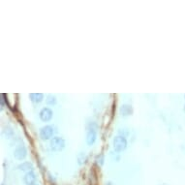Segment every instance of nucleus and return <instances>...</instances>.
Returning <instances> with one entry per match:
<instances>
[{"label":"nucleus","mask_w":185,"mask_h":185,"mask_svg":"<svg viewBox=\"0 0 185 185\" xmlns=\"http://www.w3.org/2000/svg\"><path fill=\"white\" fill-rule=\"evenodd\" d=\"M86 129H87V134H86V142H87L88 145H92L96 141L97 138V129L98 126L94 121L88 122L87 126H86Z\"/></svg>","instance_id":"1"},{"label":"nucleus","mask_w":185,"mask_h":185,"mask_svg":"<svg viewBox=\"0 0 185 185\" xmlns=\"http://www.w3.org/2000/svg\"><path fill=\"white\" fill-rule=\"evenodd\" d=\"M127 147V139L123 136H117L113 139V148L116 152H121Z\"/></svg>","instance_id":"2"},{"label":"nucleus","mask_w":185,"mask_h":185,"mask_svg":"<svg viewBox=\"0 0 185 185\" xmlns=\"http://www.w3.org/2000/svg\"><path fill=\"white\" fill-rule=\"evenodd\" d=\"M65 147V141L60 137H54L51 139V150L58 152L63 150Z\"/></svg>","instance_id":"3"},{"label":"nucleus","mask_w":185,"mask_h":185,"mask_svg":"<svg viewBox=\"0 0 185 185\" xmlns=\"http://www.w3.org/2000/svg\"><path fill=\"white\" fill-rule=\"evenodd\" d=\"M53 134H54V129H53V127L51 125L44 126L43 128H41L40 130V137L42 139H45V141L50 139L53 136Z\"/></svg>","instance_id":"4"},{"label":"nucleus","mask_w":185,"mask_h":185,"mask_svg":"<svg viewBox=\"0 0 185 185\" xmlns=\"http://www.w3.org/2000/svg\"><path fill=\"white\" fill-rule=\"evenodd\" d=\"M14 156L17 160L22 161L27 156V149L24 145H19L17 148L14 150Z\"/></svg>","instance_id":"5"},{"label":"nucleus","mask_w":185,"mask_h":185,"mask_svg":"<svg viewBox=\"0 0 185 185\" xmlns=\"http://www.w3.org/2000/svg\"><path fill=\"white\" fill-rule=\"evenodd\" d=\"M40 116V119L44 122H48L50 121L51 119L52 118L53 116V113L52 110L51 109L48 108H43L42 110H41V112L39 113Z\"/></svg>","instance_id":"6"},{"label":"nucleus","mask_w":185,"mask_h":185,"mask_svg":"<svg viewBox=\"0 0 185 185\" xmlns=\"http://www.w3.org/2000/svg\"><path fill=\"white\" fill-rule=\"evenodd\" d=\"M36 180H37V176L33 172H27V174H25V175H24V178H23V181L26 185L36 184Z\"/></svg>","instance_id":"7"},{"label":"nucleus","mask_w":185,"mask_h":185,"mask_svg":"<svg viewBox=\"0 0 185 185\" xmlns=\"http://www.w3.org/2000/svg\"><path fill=\"white\" fill-rule=\"evenodd\" d=\"M133 113V108L130 105H122L120 108V114L122 116H129Z\"/></svg>","instance_id":"8"},{"label":"nucleus","mask_w":185,"mask_h":185,"mask_svg":"<svg viewBox=\"0 0 185 185\" xmlns=\"http://www.w3.org/2000/svg\"><path fill=\"white\" fill-rule=\"evenodd\" d=\"M18 169L22 172H25L26 174L27 172H33V165L30 163V162H23L22 164H19L18 166Z\"/></svg>","instance_id":"9"},{"label":"nucleus","mask_w":185,"mask_h":185,"mask_svg":"<svg viewBox=\"0 0 185 185\" xmlns=\"http://www.w3.org/2000/svg\"><path fill=\"white\" fill-rule=\"evenodd\" d=\"M29 97H30L31 101L34 103H40L44 99V95L42 93H31Z\"/></svg>","instance_id":"10"},{"label":"nucleus","mask_w":185,"mask_h":185,"mask_svg":"<svg viewBox=\"0 0 185 185\" xmlns=\"http://www.w3.org/2000/svg\"><path fill=\"white\" fill-rule=\"evenodd\" d=\"M46 103L48 106H54L56 104V97L54 95H51V94H50V95L47 96Z\"/></svg>","instance_id":"11"},{"label":"nucleus","mask_w":185,"mask_h":185,"mask_svg":"<svg viewBox=\"0 0 185 185\" xmlns=\"http://www.w3.org/2000/svg\"><path fill=\"white\" fill-rule=\"evenodd\" d=\"M3 134L5 135V137L7 139H12L14 137V131L12 130L10 127H5L3 130Z\"/></svg>","instance_id":"12"},{"label":"nucleus","mask_w":185,"mask_h":185,"mask_svg":"<svg viewBox=\"0 0 185 185\" xmlns=\"http://www.w3.org/2000/svg\"><path fill=\"white\" fill-rule=\"evenodd\" d=\"M104 161H105V158H104V154H99L96 156L95 158V163L97 166L99 167H102L103 164H104Z\"/></svg>","instance_id":"13"},{"label":"nucleus","mask_w":185,"mask_h":185,"mask_svg":"<svg viewBox=\"0 0 185 185\" xmlns=\"http://www.w3.org/2000/svg\"><path fill=\"white\" fill-rule=\"evenodd\" d=\"M78 160H79V164H80V165L85 163V161H86V155H85L84 153H80L79 156H78Z\"/></svg>","instance_id":"14"},{"label":"nucleus","mask_w":185,"mask_h":185,"mask_svg":"<svg viewBox=\"0 0 185 185\" xmlns=\"http://www.w3.org/2000/svg\"><path fill=\"white\" fill-rule=\"evenodd\" d=\"M4 94H1V110L3 109V107H4Z\"/></svg>","instance_id":"15"},{"label":"nucleus","mask_w":185,"mask_h":185,"mask_svg":"<svg viewBox=\"0 0 185 185\" xmlns=\"http://www.w3.org/2000/svg\"><path fill=\"white\" fill-rule=\"evenodd\" d=\"M184 112H185V105H184Z\"/></svg>","instance_id":"16"},{"label":"nucleus","mask_w":185,"mask_h":185,"mask_svg":"<svg viewBox=\"0 0 185 185\" xmlns=\"http://www.w3.org/2000/svg\"><path fill=\"white\" fill-rule=\"evenodd\" d=\"M33 185H38V184H33Z\"/></svg>","instance_id":"17"},{"label":"nucleus","mask_w":185,"mask_h":185,"mask_svg":"<svg viewBox=\"0 0 185 185\" xmlns=\"http://www.w3.org/2000/svg\"><path fill=\"white\" fill-rule=\"evenodd\" d=\"M1 185H5V184H1Z\"/></svg>","instance_id":"18"}]
</instances>
